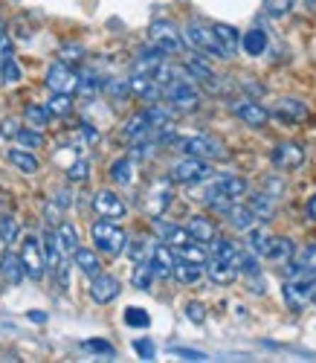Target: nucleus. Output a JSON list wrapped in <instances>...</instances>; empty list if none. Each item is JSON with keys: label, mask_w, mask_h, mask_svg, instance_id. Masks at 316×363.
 I'll list each match as a JSON object with an SVG mask.
<instances>
[{"label": "nucleus", "mask_w": 316, "mask_h": 363, "mask_svg": "<svg viewBox=\"0 0 316 363\" xmlns=\"http://www.w3.org/2000/svg\"><path fill=\"white\" fill-rule=\"evenodd\" d=\"M177 259H180V256L171 250V245H166V241H163V245H154V247H151V267H154V274L163 277V279L174 274Z\"/></svg>", "instance_id": "a211bd4d"}, {"label": "nucleus", "mask_w": 316, "mask_h": 363, "mask_svg": "<svg viewBox=\"0 0 316 363\" xmlns=\"http://www.w3.org/2000/svg\"><path fill=\"white\" fill-rule=\"evenodd\" d=\"M183 38H186L188 47H192L195 52H201L203 58H230L227 50L220 47L215 29L206 26V23H201V21H188L183 26Z\"/></svg>", "instance_id": "7ed1b4c3"}, {"label": "nucleus", "mask_w": 316, "mask_h": 363, "mask_svg": "<svg viewBox=\"0 0 316 363\" xmlns=\"http://www.w3.org/2000/svg\"><path fill=\"white\" fill-rule=\"evenodd\" d=\"M9 163L18 169V172H23V174H35L38 169H41V163H38V157L33 155L29 148H9Z\"/></svg>", "instance_id": "bb28decb"}, {"label": "nucleus", "mask_w": 316, "mask_h": 363, "mask_svg": "<svg viewBox=\"0 0 316 363\" xmlns=\"http://www.w3.org/2000/svg\"><path fill=\"white\" fill-rule=\"evenodd\" d=\"M209 247H212V259H232V262H238V245L235 241H230V238H212L209 241Z\"/></svg>", "instance_id": "f704fd0d"}, {"label": "nucleus", "mask_w": 316, "mask_h": 363, "mask_svg": "<svg viewBox=\"0 0 316 363\" xmlns=\"http://www.w3.org/2000/svg\"><path fill=\"white\" fill-rule=\"evenodd\" d=\"M41 241H44V256H47L50 270H52V274H58V270L67 264V262H64V247H61V241H58V233L47 230V233L41 235Z\"/></svg>", "instance_id": "4be33fe9"}, {"label": "nucleus", "mask_w": 316, "mask_h": 363, "mask_svg": "<svg viewBox=\"0 0 316 363\" xmlns=\"http://www.w3.org/2000/svg\"><path fill=\"white\" fill-rule=\"evenodd\" d=\"M230 111L241 119L244 125H249V128H264L267 123H270V111L264 108V105H259V102H252V99H238V102H230Z\"/></svg>", "instance_id": "9b49d317"}, {"label": "nucleus", "mask_w": 316, "mask_h": 363, "mask_svg": "<svg viewBox=\"0 0 316 363\" xmlns=\"http://www.w3.org/2000/svg\"><path fill=\"white\" fill-rule=\"evenodd\" d=\"M305 4H307V6H313V4H316V0H305Z\"/></svg>", "instance_id": "052dcab7"}, {"label": "nucleus", "mask_w": 316, "mask_h": 363, "mask_svg": "<svg viewBox=\"0 0 316 363\" xmlns=\"http://www.w3.org/2000/svg\"><path fill=\"white\" fill-rule=\"evenodd\" d=\"M166 65V52L163 50H157L154 44L148 50H140L137 58L131 62V76H157V70H160Z\"/></svg>", "instance_id": "4468645a"}, {"label": "nucleus", "mask_w": 316, "mask_h": 363, "mask_svg": "<svg viewBox=\"0 0 316 363\" xmlns=\"http://www.w3.org/2000/svg\"><path fill=\"white\" fill-rule=\"evenodd\" d=\"M73 262H76V267L81 270L84 277H96V274H102V264H99V259H96V253L93 250H84V247H79L76 253H73Z\"/></svg>", "instance_id": "473e14b6"}, {"label": "nucleus", "mask_w": 316, "mask_h": 363, "mask_svg": "<svg viewBox=\"0 0 316 363\" xmlns=\"http://www.w3.org/2000/svg\"><path fill=\"white\" fill-rule=\"evenodd\" d=\"M21 79V67L15 65V58H0V82H6V84H15Z\"/></svg>", "instance_id": "79ce46f5"}, {"label": "nucleus", "mask_w": 316, "mask_h": 363, "mask_svg": "<svg viewBox=\"0 0 316 363\" xmlns=\"http://www.w3.org/2000/svg\"><path fill=\"white\" fill-rule=\"evenodd\" d=\"M0 238H4V245H12L18 238V221L12 216H0Z\"/></svg>", "instance_id": "a18cd8bd"}, {"label": "nucleus", "mask_w": 316, "mask_h": 363, "mask_svg": "<svg viewBox=\"0 0 316 363\" xmlns=\"http://www.w3.org/2000/svg\"><path fill=\"white\" fill-rule=\"evenodd\" d=\"M238 274H241L238 262H232V259H209L206 262V277L215 285H230V282H235Z\"/></svg>", "instance_id": "6ab92c4d"}, {"label": "nucleus", "mask_w": 316, "mask_h": 363, "mask_svg": "<svg viewBox=\"0 0 316 363\" xmlns=\"http://www.w3.org/2000/svg\"><path fill=\"white\" fill-rule=\"evenodd\" d=\"M154 267H151V262H137V267H134V274H131V285L137 288V291H148L151 288V282H154Z\"/></svg>", "instance_id": "e433bc0d"}, {"label": "nucleus", "mask_w": 316, "mask_h": 363, "mask_svg": "<svg viewBox=\"0 0 316 363\" xmlns=\"http://www.w3.org/2000/svg\"><path fill=\"white\" fill-rule=\"evenodd\" d=\"M99 87H102V82H99V79H93V76H81V82H79V94H81V96H93Z\"/></svg>", "instance_id": "3c124183"}, {"label": "nucleus", "mask_w": 316, "mask_h": 363, "mask_svg": "<svg viewBox=\"0 0 316 363\" xmlns=\"http://www.w3.org/2000/svg\"><path fill=\"white\" fill-rule=\"evenodd\" d=\"M84 349L93 352V354H102V357H108V360L116 354V349H113L108 340H84Z\"/></svg>", "instance_id": "09e8293b"}, {"label": "nucleus", "mask_w": 316, "mask_h": 363, "mask_svg": "<svg viewBox=\"0 0 316 363\" xmlns=\"http://www.w3.org/2000/svg\"><path fill=\"white\" fill-rule=\"evenodd\" d=\"M21 259H23V267H26V277L33 282H41L44 270H47V256H44V245L35 235H26L21 241Z\"/></svg>", "instance_id": "6e6552de"}, {"label": "nucleus", "mask_w": 316, "mask_h": 363, "mask_svg": "<svg viewBox=\"0 0 316 363\" xmlns=\"http://www.w3.org/2000/svg\"><path fill=\"white\" fill-rule=\"evenodd\" d=\"M50 108H41V105H26L23 111V119H26V125H33V128H44L50 123Z\"/></svg>", "instance_id": "4c0bfd02"}, {"label": "nucleus", "mask_w": 316, "mask_h": 363, "mask_svg": "<svg viewBox=\"0 0 316 363\" xmlns=\"http://www.w3.org/2000/svg\"><path fill=\"white\" fill-rule=\"evenodd\" d=\"M47 108H50L52 116H67L73 111V96L70 94H52L50 102H47Z\"/></svg>", "instance_id": "58836bf2"}, {"label": "nucleus", "mask_w": 316, "mask_h": 363, "mask_svg": "<svg viewBox=\"0 0 316 363\" xmlns=\"http://www.w3.org/2000/svg\"><path fill=\"white\" fill-rule=\"evenodd\" d=\"M203 274H206V264H195V262H188V259H177L171 277H174L180 285H195V282L203 279Z\"/></svg>", "instance_id": "b1692460"}, {"label": "nucleus", "mask_w": 316, "mask_h": 363, "mask_svg": "<svg viewBox=\"0 0 316 363\" xmlns=\"http://www.w3.org/2000/svg\"><path fill=\"white\" fill-rule=\"evenodd\" d=\"M212 29H215V35H218L220 47L227 50V55H235V52L241 50V35H238V29H235V26L218 21V23H212Z\"/></svg>", "instance_id": "c85d7f7f"}, {"label": "nucleus", "mask_w": 316, "mask_h": 363, "mask_svg": "<svg viewBox=\"0 0 316 363\" xmlns=\"http://www.w3.org/2000/svg\"><path fill=\"white\" fill-rule=\"evenodd\" d=\"M105 94L113 96V99H125V96H131V79H108L105 84Z\"/></svg>", "instance_id": "a19ab883"}, {"label": "nucleus", "mask_w": 316, "mask_h": 363, "mask_svg": "<svg viewBox=\"0 0 316 363\" xmlns=\"http://www.w3.org/2000/svg\"><path fill=\"white\" fill-rule=\"evenodd\" d=\"M18 131L21 128H18V123H15L12 116H6L4 123H0V134H4V137H18Z\"/></svg>", "instance_id": "5fc2aeb1"}, {"label": "nucleus", "mask_w": 316, "mask_h": 363, "mask_svg": "<svg viewBox=\"0 0 316 363\" xmlns=\"http://www.w3.org/2000/svg\"><path fill=\"white\" fill-rule=\"evenodd\" d=\"M270 160L276 169L281 172H293L305 163V148L299 143H278L273 151H270Z\"/></svg>", "instance_id": "ddd939ff"}, {"label": "nucleus", "mask_w": 316, "mask_h": 363, "mask_svg": "<svg viewBox=\"0 0 316 363\" xmlns=\"http://www.w3.org/2000/svg\"><path fill=\"white\" fill-rule=\"evenodd\" d=\"M15 140H18L23 148H29V151H33V148H41V143H44V137H41L38 128H33V125H29V128H21Z\"/></svg>", "instance_id": "37998d69"}, {"label": "nucleus", "mask_w": 316, "mask_h": 363, "mask_svg": "<svg viewBox=\"0 0 316 363\" xmlns=\"http://www.w3.org/2000/svg\"><path fill=\"white\" fill-rule=\"evenodd\" d=\"M111 180L119 186H128L134 184V160L131 157H119L111 163Z\"/></svg>", "instance_id": "72a5a7b5"}, {"label": "nucleus", "mask_w": 316, "mask_h": 363, "mask_svg": "<svg viewBox=\"0 0 316 363\" xmlns=\"http://www.w3.org/2000/svg\"><path fill=\"white\" fill-rule=\"evenodd\" d=\"M270 241H273V235L267 230H261V227H249L247 230V250H252V253L261 256V259H267Z\"/></svg>", "instance_id": "7c9ffc66"}, {"label": "nucleus", "mask_w": 316, "mask_h": 363, "mask_svg": "<svg viewBox=\"0 0 316 363\" xmlns=\"http://www.w3.org/2000/svg\"><path fill=\"white\" fill-rule=\"evenodd\" d=\"M81 55H84V47H81V44H64V47L58 50V58H61L64 65H79Z\"/></svg>", "instance_id": "c03bdc74"}, {"label": "nucleus", "mask_w": 316, "mask_h": 363, "mask_svg": "<svg viewBox=\"0 0 316 363\" xmlns=\"http://www.w3.org/2000/svg\"><path fill=\"white\" fill-rule=\"evenodd\" d=\"M174 354H180L183 360H209L203 352H195V349H174Z\"/></svg>", "instance_id": "6e6d98bb"}, {"label": "nucleus", "mask_w": 316, "mask_h": 363, "mask_svg": "<svg viewBox=\"0 0 316 363\" xmlns=\"http://www.w3.org/2000/svg\"><path fill=\"white\" fill-rule=\"evenodd\" d=\"M79 131L84 134V140H87V143H99V131L93 128L90 123H81V125H79Z\"/></svg>", "instance_id": "4d7b16f0"}, {"label": "nucleus", "mask_w": 316, "mask_h": 363, "mask_svg": "<svg viewBox=\"0 0 316 363\" xmlns=\"http://www.w3.org/2000/svg\"><path fill=\"white\" fill-rule=\"evenodd\" d=\"M93 209H96L99 218H108V221H119V218H125V213H128L125 201L111 189H99L93 195Z\"/></svg>", "instance_id": "f8f14e48"}, {"label": "nucleus", "mask_w": 316, "mask_h": 363, "mask_svg": "<svg viewBox=\"0 0 316 363\" xmlns=\"http://www.w3.org/2000/svg\"><path fill=\"white\" fill-rule=\"evenodd\" d=\"M284 294V302L293 308V311H302L307 302H313V294H316V270H299L293 274L281 288Z\"/></svg>", "instance_id": "20e7f679"}, {"label": "nucleus", "mask_w": 316, "mask_h": 363, "mask_svg": "<svg viewBox=\"0 0 316 363\" xmlns=\"http://www.w3.org/2000/svg\"><path fill=\"white\" fill-rule=\"evenodd\" d=\"M296 247H293V241L290 238H284V235H273L270 241V250H267V259L270 262H278V264H288L293 259Z\"/></svg>", "instance_id": "c756f323"}, {"label": "nucleus", "mask_w": 316, "mask_h": 363, "mask_svg": "<svg viewBox=\"0 0 316 363\" xmlns=\"http://www.w3.org/2000/svg\"><path fill=\"white\" fill-rule=\"evenodd\" d=\"M247 195V180L235 177V174H218L215 180H209V186L203 189V201L209 209L224 216L232 203H238Z\"/></svg>", "instance_id": "f257e3e1"}, {"label": "nucleus", "mask_w": 316, "mask_h": 363, "mask_svg": "<svg viewBox=\"0 0 316 363\" xmlns=\"http://www.w3.org/2000/svg\"><path fill=\"white\" fill-rule=\"evenodd\" d=\"M148 38H151V44L157 47V50H163L166 55H180L183 52V44H186V38H183V33L171 23V21H154L151 26H148Z\"/></svg>", "instance_id": "423d86ee"}, {"label": "nucleus", "mask_w": 316, "mask_h": 363, "mask_svg": "<svg viewBox=\"0 0 316 363\" xmlns=\"http://www.w3.org/2000/svg\"><path fill=\"white\" fill-rule=\"evenodd\" d=\"M241 50H244L247 55H252V58L264 55V50H267V33H264L261 26L247 29V33L241 35Z\"/></svg>", "instance_id": "393cba45"}, {"label": "nucleus", "mask_w": 316, "mask_h": 363, "mask_svg": "<svg viewBox=\"0 0 316 363\" xmlns=\"http://www.w3.org/2000/svg\"><path fill=\"white\" fill-rule=\"evenodd\" d=\"M125 323H128L131 328H148L151 317L142 308H128V311H125Z\"/></svg>", "instance_id": "de8ad7c7"}, {"label": "nucleus", "mask_w": 316, "mask_h": 363, "mask_svg": "<svg viewBox=\"0 0 316 363\" xmlns=\"http://www.w3.org/2000/svg\"><path fill=\"white\" fill-rule=\"evenodd\" d=\"M87 174H90V163H87V160H76V163L67 169V177L73 180V184H81V180H87Z\"/></svg>", "instance_id": "8fccbe9b"}, {"label": "nucleus", "mask_w": 316, "mask_h": 363, "mask_svg": "<svg viewBox=\"0 0 316 363\" xmlns=\"http://www.w3.org/2000/svg\"><path fill=\"white\" fill-rule=\"evenodd\" d=\"M0 277H4V282H9V285H21V282H23L26 267H23L21 253L6 250L4 256H0Z\"/></svg>", "instance_id": "412c9836"}, {"label": "nucleus", "mask_w": 316, "mask_h": 363, "mask_svg": "<svg viewBox=\"0 0 316 363\" xmlns=\"http://www.w3.org/2000/svg\"><path fill=\"white\" fill-rule=\"evenodd\" d=\"M90 238L93 245H96V250H102L105 256H119L125 247H128V235H125V230L116 224V221H96L90 227Z\"/></svg>", "instance_id": "39448f33"}, {"label": "nucleus", "mask_w": 316, "mask_h": 363, "mask_svg": "<svg viewBox=\"0 0 316 363\" xmlns=\"http://www.w3.org/2000/svg\"><path fill=\"white\" fill-rule=\"evenodd\" d=\"M186 227H188V233H192V238L201 241V245H209V241L215 238V224L203 216H192Z\"/></svg>", "instance_id": "2f4dec72"}, {"label": "nucleus", "mask_w": 316, "mask_h": 363, "mask_svg": "<svg viewBox=\"0 0 316 363\" xmlns=\"http://www.w3.org/2000/svg\"><path fill=\"white\" fill-rule=\"evenodd\" d=\"M209 174H212V169L206 166L203 157H188L186 155L180 163L171 166L169 180H171V184H201V180H206Z\"/></svg>", "instance_id": "1a4fd4ad"}, {"label": "nucleus", "mask_w": 316, "mask_h": 363, "mask_svg": "<svg viewBox=\"0 0 316 363\" xmlns=\"http://www.w3.org/2000/svg\"><path fill=\"white\" fill-rule=\"evenodd\" d=\"M305 213H307V218H310V221H316V195H310V198H307Z\"/></svg>", "instance_id": "13d9d810"}, {"label": "nucleus", "mask_w": 316, "mask_h": 363, "mask_svg": "<svg viewBox=\"0 0 316 363\" xmlns=\"http://www.w3.org/2000/svg\"><path fill=\"white\" fill-rule=\"evenodd\" d=\"M163 99L169 102L171 111H180V113H192L201 108V94L195 87L192 73L186 70V65L177 67V76L163 84Z\"/></svg>", "instance_id": "f03ea898"}, {"label": "nucleus", "mask_w": 316, "mask_h": 363, "mask_svg": "<svg viewBox=\"0 0 316 363\" xmlns=\"http://www.w3.org/2000/svg\"><path fill=\"white\" fill-rule=\"evenodd\" d=\"M186 70L192 73V79H198L201 84H206L209 90H220V82H218V76L212 73V67L203 62V58H188V62H186Z\"/></svg>", "instance_id": "a878e982"}, {"label": "nucleus", "mask_w": 316, "mask_h": 363, "mask_svg": "<svg viewBox=\"0 0 316 363\" xmlns=\"http://www.w3.org/2000/svg\"><path fill=\"white\" fill-rule=\"evenodd\" d=\"M307 105L302 102V99H278L276 102V108H273V116L278 119V123H284V125H296V123H302V119H307Z\"/></svg>", "instance_id": "f3484780"}, {"label": "nucleus", "mask_w": 316, "mask_h": 363, "mask_svg": "<svg viewBox=\"0 0 316 363\" xmlns=\"http://www.w3.org/2000/svg\"><path fill=\"white\" fill-rule=\"evenodd\" d=\"M4 35H6V33H4V23H0V38H4Z\"/></svg>", "instance_id": "bf43d9fd"}, {"label": "nucleus", "mask_w": 316, "mask_h": 363, "mask_svg": "<svg viewBox=\"0 0 316 363\" xmlns=\"http://www.w3.org/2000/svg\"><path fill=\"white\" fill-rule=\"evenodd\" d=\"M290 6H293V0H264V9L270 18H284L290 12Z\"/></svg>", "instance_id": "49530a36"}, {"label": "nucleus", "mask_w": 316, "mask_h": 363, "mask_svg": "<svg viewBox=\"0 0 316 363\" xmlns=\"http://www.w3.org/2000/svg\"><path fill=\"white\" fill-rule=\"evenodd\" d=\"M119 279L111 277V274H96L90 279V299L96 302V306H108V302H113L119 296Z\"/></svg>", "instance_id": "2eb2a0df"}, {"label": "nucleus", "mask_w": 316, "mask_h": 363, "mask_svg": "<svg viewBox=\"0 0 316 363\" xmlns=\"http://www.w3.org/2000/svg\"><path fill=\"white\" fill-rule=\"evenodd\" d=\"M55 233H58V241H61V247H64V253L79 250V233L73 230V224H61Z\"/></svg>", "instance_id": "ea45409f"}, {"label": "nucleus", "mask_w": 316, "mask_h": 363, "mask_svg": "<svg viewBox=\"0 0 316 363\" xmlns=\"http://www.w3.org/2000/svg\"><path fill=\"white\" fill-rule=\"evenodd\" d=\"M44 82H47V87L52 90V94H76L81 76H79L70 65H64V62L58 58L55 65L47 67V79H44Z\"/></svg>", "instance_id": "9d476101"}, {"label": "nucleus", "mask_w": 316, "mask_h": 363, "mask_svg": "<svg viewBox=\"0 0 316 363\" xmlns=\"http://www.w3.org/2000/svg\"><path fill=\"white\" fill-rule=\"evenodd\" d=\"M313 306H316V294H313Z\"/></svg>", "instance_id": "680f3d73"}, {"label": "nucleus", "mask_w": 316, "mask_h": 363, "mask_svg": "<svg viewBox=\"0 0 316 363\" xmlns=\"http://www.w3.org/2000/svg\"><path fill=\"white\" fill-rule=\"evenodd\" d=\"M177 256L180 259H188V262H195V264H206L209 262V253L203 250V245H201V241H186V245H180L177 247Z\"/></svg>", "instance_id": "c9c22d12"}, {"label": "nucleus", "mask_w": 316, "mask_h": 363, "mask_svg": "<svg viewBox=\"0 0 316 363\" xmlns=\"http://www.w3.org/2000/svg\"><path fill=\"white\" fill-rule=\"evenodd\" d=\"M224 218H227V221H230V227H235L238 233H247L249 227H256V221H259V218H256V213H252V209H249L247 203H241V201H238V203H232V206L227 209Z\"/></svg>", "instance_id": "5701e85b"}, {"label": "nucleus", "mask_w": 316, "mask_h": 363, "mask_svg": "<svg viewBox=\"0 0 316 363\" xmlns=\"http://www.w3.org/2000/svg\"><path fill=\"white\" fill-rule=\"evenodd\" d=\"M134 352H137L142 360H154V343H151V340H134Z\"/></svg>", "instance_id": "864d4df0"}, {"label": "nucleus", "mask_w": 316, "mask_h": 363, "mask_svg": "<svg viewBox=\"0 0 316 363\" xmlns=\"http://www.w3.org/2000/svg\"><path fill=\"white\" fill-rule=\"evenodd\" d=\"M174 145L188 157H203V160H227V151L218 140L203 137V134H192V137H180L174 140Z\"/></svg>", "instance_id": "0eeeda50"}, {"label": "nucleus", "mask_w": 316, "mask_h": 363, "mask_svg": "<svg viewBox=\"0 0 316 363\" xmlns=\"http://www.w3.org/2000/svg\"><path fill=\"white\" fill-rule=\"evenodd\" d=\"M186 317L201 325V323L206 320V308L201 306V302H186Z\"/></svg>", "instance_id": "603ef678"}, {"label": "nucleus", "mask_w": 316, "mask_h": 363, "mask_svg": "<svg viewBox=\"0 0 316 363\" xmlns=\"http://www.w3.org/2000/svg\"><path fill=\"white\" fill-rule=\"evenodd\" d=\"M154 233H157V238L166 241V245H171V247H180V245H186V241H192L188 227H177V224H169L163 218H154Z\"/></svg>", "instance_id": "aec40b11"}, {"label": "nucleus", "mask_w": 316, "mask_h": 363, "mask_svg": "<svg viewBox=\"0 0 316 363\" xmlns=\"http://www.w3.org/2000/svg\"><path fill=\"white\" fill-rule=\"evenodd\" d=\"M169 203H171V180H154V186L148 189V198H145L148 216L160 218Z\"/></svg>", "instance_id": "dca6fc26"}, {"label": "nucleus", "mask_w": 316, "mask_h": 363, "mask_svg": "<svg viewBox=\"0 0 316 363\" xmlns=\"http://www.w3.org/2000/svg\"><path fill=\"white\" fill-rule=\"evenodd\" d=\"M247 206L252 209V213H256L259 221H270V218L276 216V201H273V195H267V192H252L249 201H247Z\"/></svg>", "instance_id": "cd10ccee"}]
</instances>
